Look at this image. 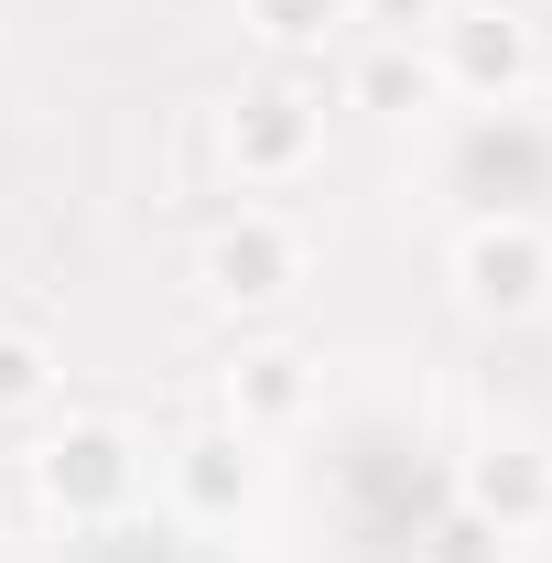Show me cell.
Returning a JSON list of instances; mask_svg holds the SVG:
<instances>
[{
  "label": "cell",
  "mask_w": 552,
  "mask_h": 563,
  "mask_svg": "<svg viewBox=\"0 0 552 563\" xmlns=\"http://www.w3.org/2000/svg\"><path fill=\"white\" fill-rule=\"evenodd\" d=\"M174 498H185L196 520H239V509H250V433H196V444L174 455Z\"/></svg>",
  "instance_id": "cell-9"
},
{
  "label": "cell",
  "mask_w": 552,
  "mask_h": 563,
  "mask_svg": "<svg viewBox=\"0 0 552 563\" xmlns=\"http://www.w3.org/2000/svg\"><path fill=\"white\" fill-rule=\"evenodd\" d=\"M444 11H455V0H357V22H368L379 44H412V33H433V22H444Z\"/></svg>",
  "instance_id": "cell-14"
},
{
  "label": "cell",
  "mask_w": 552,
  "mask_h": 563,
  "mask_svg": "<svg viewBox=\"0 0 552 563\" xmlns=\"http://www.w3.org/2000/svg\"><path fill=\"white\" fill-rule=\"evenodd\" d=\"M196 272H207L217 303H281V292L303 282V239H292L281 217H228Z\"/></svg>",
  "instance_id": "cell-6"
},
{
  "label": "cell",
  "mask_w": 552,
  "mask_h": 563,
  "mask_svg": "<svg viewBox=\"0 0 552 563\" xmlns=\"http://www.w3.org/2000/svg\"><path fill=\"white\" fill-rule=\"evenodd\" d=\"M250 11V33L281 44V55H303V44H325L336 22H357V0H239Z\"/></svg>",
  "instance_id": "cell-11"
},
{
  "label": "cell",
  "mask_w": 552,
  "mask_h": 563,
  "mask_svg": "<svg viewBox=\"0 0 552 563\" xmlns=\"http://www.w3.org/2000/svg\"><path fill=\"white\" fill-rule=\"evenodd\" d=\"M455 292L477 314H542L552 303V228L542 217H477L455 239Z\"/></svg>",
  "instance_id": "cell-4"
},
{
  "label": "cell",
  "mask_w": 552,
  "mask_h": 563,
  "mask_svg": "<svg viewBox=\"0 0 552 563\" xmlns=\"http://www.w3.org/2000/svg\"><path fill=\"white\" fill-rule=\"evenodd\" d=\"M55 390V357L33 347V336H0V412H33Z\"/></svg>",
  "instance_id": "cell-13"
},
{
  "label": "cell",
  "mask_w": 552,
  "mask_h": 563,
  "mask_svg": "<svg viewBox=\"0 0 552 563\" xmlns=\"http://www.w3.org/2000/svg\"><path fill=\"white\" fill-rule=\"evenodd\" d=\"M314 141H325V109H314L303 87H250V98L228 109V163H239L250 185H292V174L314 163Z\"/></svg>",
  "instance_id": "cell-5"
},
{
  "label": "cell",
  "mask_w": 552,
  "mask_h": 563,
  "mask_svg": "<svg viewBox=\"0 0 552 563\" xmlns=\"http://www.w3.org/2000/svg\"><path fill=\"white\" fill-rule=\"evenodd\" d=\"M455 185L477 196V217H531L552 196V120H531L520 98L477 109V131L455 141Z\"/></svg>",
  "instance_id": "cell-1"
},
{
  "label": "cell",
  "mask_w": 552,
  "mask_h": 563,
  "mask_svg": "<svg viewBox=\"0 0 552 563\" xmlns=\"http://www.w3.org/2000/svg\"><path fill=\"white\" fill-rule=\"evenodd\" d=\"M422 44H433V55H422L433 87H455V98H477V109H509V98L531 87V22H520V11H498V0L444 11Z\"/></svg>",
  "instance_id": "cell-3"
},
{
  "label": "cell",
  "mask_w": 552,
  "mask_h": 563,
  "mask_svg": "<svg viewBox=\"0 0 552 563\" xmlns=\"http://www.w3.org/2000/svg\"><path fill=\"white\" fill-rule=\"evenodd\" d=\"M141 488V455L120 422H66L44 455H33V498L55 509V520H76V531H98V520H120Z\"/></svg>",
  "instance_id": "cell-2"
},
{
  "label": "cell",
  "mask_w": 552,
  "mask_h": 563,
  "mask_svg": "<svg viewBox=\"0 0 552 563\" xmlns=\"http://www.w3.org/2000/svg\"><path fill=\"white\" fill-rule=\"evenodd\" d=\"M466 509L498 520L509 542H520V531H542V520H552V444H520V433H509V444H487L477 466H466Z\"/></svg>",
  "instance_id": "cell-7"
},
{
  "label": "cell",
  "mask_w": 552,
  "mask_h": 563,
  "mask_svg": "<svg viewBox=\"0 0 552 563\" xmlns=\"http://www.w3.org/2000/svg\"><path fill=\"white\" fill-rule=\"evenodd\" d=\"M422 98H433V66H422L412 44H368V55H357V109H379V120H412Z\"/></svg>",
  "instance_id": "cell-10"
},
{
  "label": "cell",
  "mask_w": 552,
  "mask_h": 563,
  "mask_svg": "<svg viewBox=\"0 0 552 563\" xmlns=\"http://www.w3.org/2000/svg\"><path fill=\"white\" fill-rule=\"evenodd\" d=\"M422 563H509V531H498V520H477V509H455V520H433Z\"/></svg>",
  "instance_id": "cell-12"
},
{
  "label": "cell",
  "mask_w": 552,
  "mask_h": 563,
  "mask_svg": "<svg viewBox=\"0 0 552 563\" xmlns=\"http://www.w3.org/2000/svg\"><path fill=\"white\" fill-rule=\"evenodd\" d=\"M303 401H314V379L292 347H250L228 368V433H281V422H303Z\"/></svg>",
  "instance_id": "cell-8"
}]
</instances>
